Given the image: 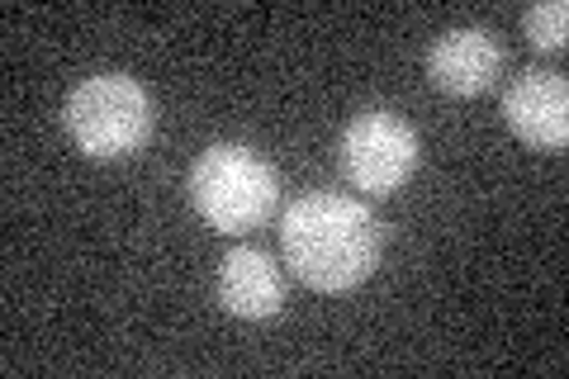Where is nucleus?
<instances>
[{
    "instance_id": "7",
    "label": "nucleus",
    "mask_w": 569,
    "mask_h": 379,
    "mask_svg": "<svg viewBox=\"0 0 569 379\" xmlns=\"http://www.w3.org/2000/svg\"><path fill=\"white\" fill-rule=\"evenodd\" d=\"M219 303L242 322H266L284 309L280 266L257 247H233L219 266Z\"/></svg>"
},
{
    "instance_id": "1",
    "label": "nucleus",
    "mask_w": 569,
    "mask_h": 379,
    "mask_svg": "<svg viewBox=\"0 0 569 379\" xmlns=\"http://www.w3.org/2000/svg\"><path fill=\"white\" fill-rule=\"evenodd\" d=\"M280 247L284 266L295 270L309 290L347 295L366 285L380 266L385 232L380 219L351 195H299L280 219Z\"/></svg>"
},
{
    "instance_id": "5",
    "label": "nucleus",
    "mask_w": 569,
    "mask_h": 379,
    "mask_svg": "<svg viewBox=\"0 0 569 379\" xmlns=\"http://www.w3.org/2000/svg\"><path fill=\"white\" fill-rule=\"evenodd\" d=\"M503 119L512 138H522L537 152H560L569 142V86L560 71L531 67L503 96Z\"/></svg>"
},
{
    "instance_id": "6",
    "label": "nucleus",
    "mask_w": 569,
    "mask_h": 379,
    "mask_svg": "<svg viewBox=\"0 0 569 379\" xmlns=\"http://www.w3.org/2000/svg\"><path fill=\"white\" fill-rule=\"evenodd\" d=\"M503 77V43L489 29H447L427 52V81L456 100L485 96Z\"/></svg>"
},
{
    "instance_id": "3",
    "label": "nucleus",
    "mask_w": 569,
    "mask_h": 379,
    "mask_svg": "<svg viewBox=\"0 0 569 379\" xmlns=\"http://www.w3.org/2000/svg\"><path fill=\"white\" fill-rule=\"evenodd\" d=\"M62 123L86 157L96 161L133 157L152 138V96L123 71H100V77L71 86L62 104Z\"/></svg>"
},
{
    "instance_id": "8",
    "label": "nucleus",
    "mask_w": 569,
    "mask_h": 379,
    "mask_svg": "<svg viewBox=\"0 0 569 379\" xmlns=\"http://www.w3.org/2000/svg\"><path fill=\"white\" fill-rule=\"evenodd\" d=\"M522 33L537 52H560L569 43V6L565 0H541L522 14Z\"/></svg>"
},
{
    "instance_id": "2",
    "label": "nucleus",
    "mask_w": 569,
    "mask_h": 379,
    "mask_svg": "<svg viewBox=\"0 0 569 379\" xmlns=\"http://www.w3.org/2000/svg\"><path fill=\"white\" fill-rule=\"evenodd\" d=\"M190 205L213 232H252L276 213L280 180L242 142H213L190 167Z\"/></svg>"
},
{
    "instance_id": "4",
    "label": "nucleus",
    "mask_w": 569,
    "mask_h": 379,
    "mask_svg": "<svg viewBox=\"0 0 569 379\" xmlns=\"http://www.w3.org/2000/svg\"><path fill=\"white\" fill-rule=\"evenodd\" d=\"M342 176L361 195H395L418 171V133L395 110H366L342 133Z\"/></svg>"
}]
</instances>
